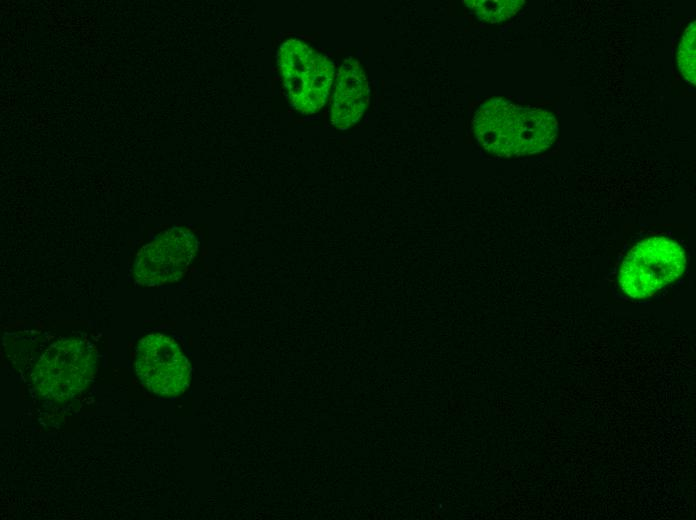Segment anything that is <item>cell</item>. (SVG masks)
<instances>
[{
  "instance_id": "7a4b0ae2",
  "label": "cell",
  "mask_w": 696,
  "mask_h": 520,
  "mask_svg": "<svg viewBox=\"0 0 696 520\" xmlns=\"http://www.w3.org/2000/svg\"><path fill=\"white\" fill-rule=\"evenodd\" d=\"M277 64L291 106L303 114L319 111L333 82V63L307 44L292 38L279 47Z\"/></svg>"
},
{
  "instance_id": "8992f818",
  "label": "cell",
  "mask_w": 696,
  "mask_h": 520,
  "mask_svg": "<svg viewBox=\"0 0 696 520\" xmlns=\"http://www.w3.org/2000/svg\"><path fill=\"white\" fill-rule=\"evenodd\" d=\"M135 368L141 382L153 393L175 396L190 379V364L179 346L163 334L142 338L135 353Z\"/></svg>"
},
{
  "instance_id": "ba28073f",
  "label": "cell",
  "mask_w": 696,
  "mask_h": 520,
  "mask_svg": "<svg viewBox=\"0 0 696 520\" xmlns=\"http://www.w3.org/2000/svg\"><path fill=\"white\" fill-rule=\"evenodd\" d=\"M462 3L470 8L480 20L498 23L514 16L524 5L523 0H466Z\"/></svg>"
},
{
  "instance_id": "9c48e42d",
  "label": "cell",
  "mask_w": 696,
  "mask_h": 520,
  "mask_svg": "<svg viewBox=\"0 0 696 520\" xmlns=\"http://www.w3.org/2000/svg\"><path fill=\"white\" fill-rule=\"evenodd\" d=\"M696 22L693 21L685 30L678 48V65L685 79L696 83Z\"/></svg>"
},
{
  "instance_id": "5b68a950",
  "label": "cell",
  "mask_w": 696,
  "mask_h": 520,
  "mask_svg": "<svg viewBox=\"0 0 696 520\" xmlns=\"http://www.w3.org/2000/svg\"><path fill=\"white\" fill-rule=\"evenodd\" d=\"M197 249L198 241L188 230L179 227L166 230L137 254L136 282L160 286L178 280L187 271Z\"/></svg>"
},
{
  "instance_id": "3957f363",
  "label": "cell",
  "mask_w": 696,
  "mask_h": 520,
  "mask_svg": "<svg viewBox=\"0 0 696 520\" xmlns=\"http://www.w3.org/2000/svg\"><path fill=\"white\" fill-rule=\"evenodd\" d=\"M685 266V253L677 242L650 237L636 244L625 257L619 284L630 298H647L676 280Z\"/></svg>"
},
{
  "instance_id": "277c9868",
  "label": "cell",
  "mask_w": 696,
  "mask_h": 520,
  "mask_svg": "<svg viewBox=\"0 0 696 520\" xmlns=\"http://www.w3.org/2000/svg\"><path fill=\"white\" fill-rule=\"evenodd\" d=\"M96 356L90 345L77 339H63L50 345L40 356L33 372L34 385L44 396L69 399L91 381Z\"/></svg>"
},
{
  "instance_id": "6da1fadb",
  "label": "cell",
  "mask_w": 696,
  "mask_h": 520,
  "mask_svg": "<svg viewBox=\"0 0 696 520\" xmlns=\"http://www.w3.org/2000/svg\"><path fill=\"white\" fill-rule=\"evenodd\" d=\"M473 131L487 151L503 156L539 153L555 141L558 124L546 110L491 99L480 105L473 118Z\"/></svg>"
},
{
  "instance_id": "52a82bcc",
  "label": "cell",
  "mask_w": 696,
  "mask_h": 520,
  "mask_svg": "<svg viewBox=\"0 0 696 520\" xmlns=\"http://www.w3.org/2000/svg\"><path fill=\"white\" fill-rule=\"evenodd\" d=\"M369 102V85L360 63L349 58L341 65L331 106V123L344 130L355 124Z\"/></svg>"
}]
</instances>
